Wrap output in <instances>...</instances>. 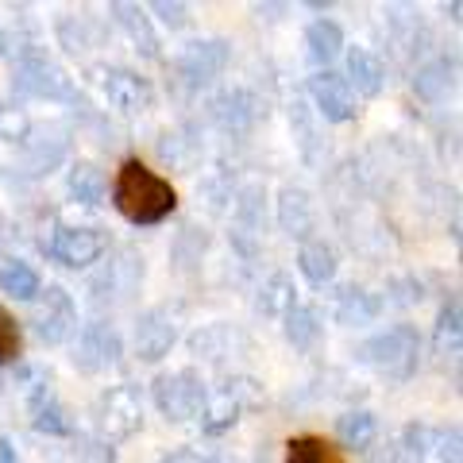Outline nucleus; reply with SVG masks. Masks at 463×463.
Returning a JSON list of instances; mask_svg holds the SVG:
<instances>
[{
    "mask_svg": "<svg viewBox=\"0 0 463 463\" xmlns=\"http://www.w3.org/2000/svg\"><path fill=\"white\" fill-rule=\"evenodd\" d=\"M112 205L128 224L151 228V224H163L178 209V190H174L163 174H155L147 163L128 158L112 178Z\"/></svg>",
    "mask_w": 463,
    "mask_h": 463,
    "instance_id": "nucleus-1",
    "label": "nucleus"
},
{
    "mask_svg": "<svg viewBox=\"0 0 463 463\" xmlns=\"http://www.w3.org/2000/svg\"><path fill=\"white\" fill-rule=\"evenodd\" d=\"M359 355H364V364H371L379 374L386 379H410L417 371V355H421V340H417V332L410 325H394L379 332V336H371L364 347H359Z\"/></svg>",
    "mask_w": 463,
    "mask_h": 463,
    "instance_id": "nucleus-2",
    "label": "nucleus"
},
{
    "mask_svg": "<svg viewBox=\"0 0 463 463\" xmlns=\"http://www.w3.org/2000/svg\"><path fill=\"white\" fill-rule=\"evenodd\" d=\"M47 248V255L51 259H58L62 267H70V270H81V267H90V263H97L100 255H105V248H109V240H105V232L100 228H74V224H62V228H54V236L43 243Z\"/></svg>",
    "mask_w": 463,
    "mask_h": 463,
    "instance_id": "nucleus-3",
    "label": "nucleus"
},
{
    "mask_svg": "<svg viewBox=\"0 0 463 463\" xmlns=\"http://www.w3.org/2000/svg\"><path fill=\"white\" fill-rule=\"evenodd\" d=\"M155 402L166 417H174V421H190V417L201 410V402H205V386L197 383L194 371L163 374V379L155 383Z\"/></svg>",
    "mask_w": 463,
    "mask_h": 463,
    "instance_id": "nucleus-4",
    "label": "nucleus"
},
{
    "mask_svg": "<svg viewBox=\"0 0 463 463\" xmlns=\"http://www.w3.org/2000/svg\"><path fill=\"white\" fill-rule=\"evenodd\" d=\"M309 97L317 112L325 116V120L332 124H344V120H355V93L352 85L344 81V74H336V70H321L317 78H309Z\"/></svg>",
    "mask_w": 463,
    "mask_h": 463,
    "instance_id": "nucleus-5",
    "label": "nucleus"
},
{
    "mask_svg": "<svg viewBox=\"0 0 463 463\" xmlns=\"http://www.w3.org/2000/svg\"><path fill=\"white\" fill-rule=\"evenodd\" d=\"M35 301H39V309H35V332H39V336L47 340V344L66 340L70 332L78 328L74 301H70V294H66L62 286H47Z\"/></svg>",
    "mask_w": 463,
    "mask_h": 463,
    "instance_id": "nucleus-6",
    "label": "nucleus"
},
{
    "mask_svg": "<svg viewBox=\"0 0 463 463\" xmlns=\"http://www.w3.org/2000/svg\"><path fill=\"white\" fill-rule=\"evenodd\" d=\"M344 81L359 97H379L386 85V66L367 47H347L344 51Z\"/></svg>",
    "mask_w": 463,
    "mask_h": 463,
    "instance_id": "nucleus-7",
    "label": "nucleus"
},
{
    "mask_svg": "<svg viewBox=\"0 0 463 463\" xmlns=\"http://www.w3.org/2000/svg\"><path fill=\"white\" fill-rule=\"evenodd\" d=\"M298 270L306 274L309 286H328L332 279H336V270H340V259H336V251H332V243L306 240L298 248Z\"/></svg>",
    "mask_w": 463,
    "mask_h": 463,
    "instance_id": "nucleus-8",
    "label": "nucleus"
},
{
    "mask_svg": "<svg viewBox=\"0 0 463 463\" xmlns=\"http://www.w3.org/2000/svg\"><path fill=\"white\" fill-rule=\"evenodd\" d=\"M0 294L16 301H35L43 294V279L27 259H0Z\"/></svg>",
    "mask_w": 463,
    "mask_h": 463,
    "instance_id": "nucleus-9",
    "label": "nucleus"
},
{
    "mask_svg": "<svg viewBox=\"0 0 463 463\" xmlns=\"http://www.w3.org/2000/svg\"><path fill=\"white\" fill-rule=\"evenodd\" d=\"M105 93L120 112H143L151 105V85L139 74H128V70H112L105 81Z\"/></svg>",
    "mask_w": 463,
    "mask_h": 463,
    "instance_id": "nucleus-10",
    "label": "nucleus"
},
{
    "mask_svg": "<svg viewBox=\"0 0 463 463\" xmlns=\"http://www.w3.org/2000/svg\"><path fill=\"white\" fill-rule=\"evenodd\" d=\"M306 47H309L313 62L328 70L344 54V47H347V43H344V27L336 20H313L306 27Z\"/></svg>",
    "mask_w": 463,
    "mask_h": 463,
    "instance_id": "nucleus-11",
    "label": "nucleus"
},
{
    "mask_svg": "<svg viewBox=\"0 0 463 463\" xmlns=\"http://www.w3.org/2000/svg\"><path fill=\"white\" fill-rule=\"evenodd\" d=\"M174 336H178V332H174V325L166 321V313L155 309V313L143 317V325L136 328V352L143 359H163L170 352Z\"/></svg>",
    "mask_w": 463,
    "mask_h": 463,
    "instance_id": "nucleus-12",
    "label": "nucleus"
},
{
    "mask_svg": "<svg viewBox=\"0 0 463 463\" xmlns=\"http://www.w3.org/2000/svg\"><path fill=\"white\" fill-rule=\"evenodd\" d=\"M286 463H347V456L344 448L317 437V432H301V437L286 444Z\"/></svg>",
    "mask_w": 463,
    "mask_h": 463,
    "instance_id": "nucleus-13",
    "label": "nucleus"
},
{
    "mask_svg": "<svg viewBox=\"0 0 463 463\" xmlns=\"http://www.w3.org/2000/svg\"><path fill=\"white\" fill-rule=\"evenodd\" d=\"M20 85L39 97H66V78L47 62V58H24L20 66Z\"/></svg>",
    "mask_w": 463,
    "mask_h": 463,
    "instance_id": "nucleus-14",
    "label": "nucleus"
},
{
    "mask_svg": "<svg viewBox=\"0 0 463 463\" xmlns=\"http://www.w3.org/2000/svg\"><path fill=\"white\" fill-rule=\"evenodd\" d=\"M32 425L39 432H51V437H70V432H74V421H70L66 405L58 402L51 390L35 394V402H32Z\"/></svg>",
    "mask_w": 463,
    "mask_h": 463,
    "instance_id": "nucleus-15",
    "label": "nucleus"
},
{
    "mask_svg": "<svg viewBox=\"0 0 463 463\" xmlns=\"http://www.w3.org/2000/svg\"><path fill=\"white\" fill-rule=\"evenodd\" d=\"M336 432H340L344 448L367 452V448L374 444V437H379V417L367 413V410H352V413H344L336 421Z\"/></svg>",
    "mask_w": 463,
    "mask_h": 463,
    "instance_id": "nucleus-16",
    "label": "nucleus"
},
{
    "mask_svg": "<svg viewBox=\"0 0 463 463\" xmlns=\"http://www.w3.org/2000/svg\"><path fill=\"white\" fill-rule=\"evenodd\" d=\"M452 74H456V66L448 62V58H432V62H425L417 70L413 90L425 100H440V97H448V90H452Z\"/></svg>",
    "mask_w": 463,
    "mask_h": 463,
    "instance_id": "nucleus-17",
    "label": "nucleus"
},
{
    "mask_svg": "<svg viewBox=\"0 0 463 463\" xmlns=\"http://www.w3.org/2000/svg\"><path fill=\"white\" fill-rule=\"evenodd\" d=\"M379 298L374 294H367V289H344L340 294V306H336V321L340 325H367V321H374L379 317Z\"/></svg>",
    "mask_w": 463,
    "mask_h": 463,
    "instance_id": "nucleus-18",
    "label": "nucleus"
},
{
    "mask_svg": "<svg viewBox=\"0 0 463 463\" xmlns=\"http://www.w3.org/2000/svg\"><path fill=\"white\" fill-rule=\"evenodd\" d=\"M224 43H194L190 51L182 54V70L190 74L194 81H201L205 74H216L224 66Z\"/></svg>",
    "mask_w": 463,
    "mask_h": 463,
    "instance_id": "nucleus-19",
    "label": "nucleus"
},
{
    "mask_svg": "<svg viewBox=\"0 0 463 463\" xmlns=\"http://www.w3.org/2000/svg\"><path fill=\"white\" fill-rule=\"evenodd\" d=\"M286 336L294 347H313L321 340V317L313 306H294L286 313Z\"/></svg>",
    "mask_w": 463,
    "mask_h": 463,
    "instance_id": "nucleus-20",
    "label": "nucleus"
},
{
    "mask_svg": "<svg viewBox=\"0 0 463 463\" xmlns=\"http://www.w3.org/2000/svg\"><path fill=\"white\" fill-rule=\"evenodd\" d=\"M279 221H282V228L289 232V236H306V232L313 228V209H309V197H306V194L286 190V194H282Z\"/></svg>",
    "mask_w": 463,
    "mask_h": 463,
    "instance_id": "nucleus-21",
    "label": "nucleus"
},
{
    "mask_svg": "<svg viewBox=\"0 0 463 463\" xmlns=\"http://www.w3.org/2000/svg\"><path fill=\"white\" fill-rule=\"evenodd\" d=\"M70 194H74L78 201H85V205H97L100 194H105V174H100L93 163H78L74 170H70Z\"/></svg>",
    "mask_w": 463,
    "mask_h": 463,
    "instance_id": "nucleus-22",
    "label": "nucleus"
},
{
    "mask_svg": "<svg viewBox=\"0 0 463 463\" xmlns=\"http://www.w3.org/2000/svg\"><path fill=\"white\" fill-rule=\"evenodd\" d=\"M294 306L298 301H294V282H289V274H270V282L263 286V309L286 317Z\"/></svg>",
    "mask_w": 463,
    "mask_h": 463,
    "instance_id": "nucleus-23",
    "label": "nucleus"
},
{
    "mask_svg": "<svg viewBox=\"0 0 463 463\" xmlns=\"http://www.w3.org/2000/svg\"><path fill=\"white\" fill-rule=\"evenodd\" d=\"M24 355V332L20 321L12 317L5 306H0V364H16Z\"/></svg>",
    "mask_w": 463,
    "mask_h": 463,
    "instance_id": "nucleus-24",
    "label": "nucleus"
},
{
    "mask_svg": "<svg viewBox=\"0 0 463 463\" xmlns=\"http://www.w3.org/2000/svg\"><path fill=\"white\" fill-rule=\"evenodd\" d=\"M112 12H116V20L128 27V35H132L136 43H143V51L147 54H155V35L147 27V16H143L139 8H128V5H112Z\"/></svg>",
    "mask_w": 463,
    "mask_h": 463,
    "instance_id": "nucleus-25",
    "label": "nucleus"
},
{
    "mask_svg": "<svg viewBox=\"0 0 463 463\" xmlns=\"http://www.w3.org/2000/svg\"><path fill=\"white\" fill-rule=\"evenodd\" d=\"M27 112L24 109H8L0 105V139H24L27 136Z\"/></svg>",
    "mask_w": 463,
    "mask_h": 463,
    "instance_id": "nucleus-26",
    "label": "nucleus"
},
{
    "mask_svg": "<svg viewBox=\"0 0 463 463\" xmlns=\"http://www.w3.org/2000/svg\"><path fill=\"white\" fill-rule=\"evenodd\" d=\"M437 340H440V344H444V340L459 344V301H456V298L444 301V309H440V317H437Z\"/></svg>",
    "mask_w": 463,
    "mask_h": 463,
    "instance_id": "nucleus-27",
    "label": "nucleus"
},
{
    "mask_svg": "<svg viewBox=\"0 0 463 463\" xmlns=\"http://www.w3.org/2000/svg\"><path fill=\"white\" fill-rule=\"evenodd\" d=\"M151 12L166 27H185V24H190V8H185V5H163V0H158V5H151Z\"/></svg>",
    "mask_w": 463,
    "mask_h": 463,
    "instance_id": "nucleus-28",
    "label": "nucleus"
},
{
    "mask_svg": "<svg viewBox=\"0 0 463 463\" xmlns=\"http://www.w3.org/2000/svg\"><path fill=\"white\" fill-rule=\"evenodd\" d=\"M440 463H463V452H459V429H452L440 444Z\"/></svg>",
    "mask_w": 463,
    "mask_h": 463,
    "instance_id": "nucleus-29",
    "label": "nucleus"
},
{
    "mask_svg": "<svg viewBox=\"0 0 463 463\" xmlns=\"http://www.w3.org/2000/svg\"><path fill=\"white\" fill-rule=\"evenodd\" d=\"M0 463H24L20 452H16V444H12L8 437H0Z\"/></svg>",
    "mask_w": 463,
    "mask_h": 463,
    "instance_id": "nucleus-30",
    "label": "nucleus"
},
{
    "mask_svg": "<svg viewBox=\"0 0 463 463\" xmlns=\"http://www.w3.org/2000/svg\"><path fill=\"white\" fill-rule=\"evenodd\" d=\"M5 47H8V35H5V32H0V54H5Z\"/></svg>",
    "mask_w": 463,
    "mask_h": 463,
    "instance_id": "nucleus-31",
    "label": "nucleus"
}]
</instances>
